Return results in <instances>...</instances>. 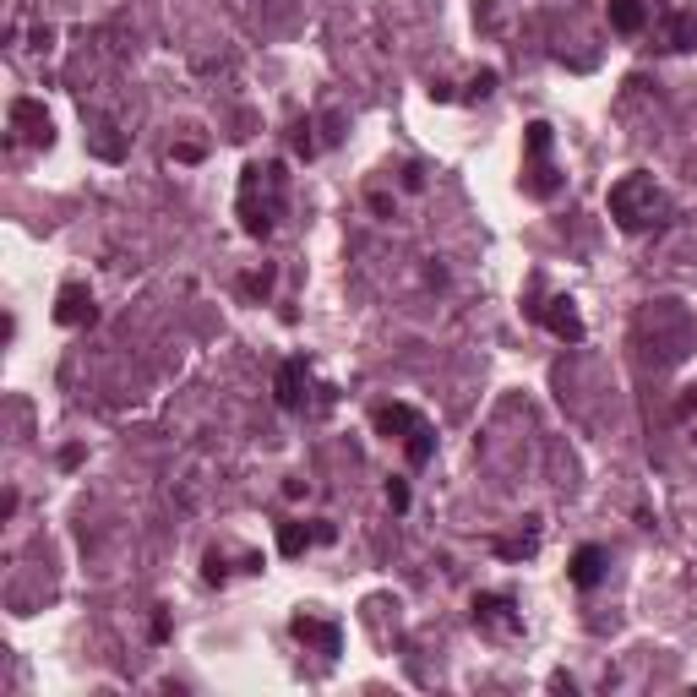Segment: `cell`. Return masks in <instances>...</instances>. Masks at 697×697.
Segmentation results:
<instances>
[{"label":"cell","mask_w":697,"mask_h":697,"mask_svg":"<svg viewBox=\"0 0 697 697\" xmlns=\"http://www.w3.org/2000/svg\"><path fill=\"white\" fill-rule=\"evenodd\" d=\"M202 578H207V583H224V555H218V550H207V562H202Z\"/></svg>","instance_id":"21"},{"label":"cell","mask_w":697,"mask_h":697,"mask_svg":"<svg viewBox=\"0 0 697 697\" xmlns=\"http://www.w3.org/2000/svg\"><path fill=\"white\" fill-rule=\"evenodd\" d=\"M659 213H665V197L654 191V180L637 170V175H621L616 186H610V218L621 224V229H648V224H659Z\"/></svg>","instance_id":"2"},{"label":"cell","mask_w":697,"mask_h":697,"mask_svg":"<svg viewBox=\"0 0 697 697\" xmlns=\"http://www.w3.org/2000/svg\"><path fill=\"white\" fill-rule=\"evenodd\" d=\"M643 23H648L643 0H610V28L616 33H643Z\"/></svg>","instance_id":"13"},{"label":"cell","mask_w":697,"mask_h":697,"mask_svg":"<svg viewBox=\"0 0 697 697\" xmlns=\"http://www.w3.org/2000/svg\"><path fill=\"white\" fill-rule=\"evenodd\" d=\"M289 632H295L300 643H311L316 654H338V627H333V621H316V616H295V621H289Z\"/></svg>","instance_id":"11"},{"label":"cell","mask_w":697,"mask_h":697,"mask_svg":"<svg viewBox=\"0 0 697 697\" xmlns=\"http://www.w3.org/2000/svg\"><path fill=\"white\" fill-rule=\"evenodd\" d=\"M267 289H272V267H261V272L245 278V295H267Z\"/></svg>","instance_id":"19"},{"label":"cell","mask_w":697,"mask_h":697,"mask_svg":"<svg viewBox=\"0 0 697 697\" xmlns=\"http://www.w3.org/2000/svg\"><path fill=\"white\" fill-rule=\"evenodd\" d=\"M316 545V528H306V523H278V555H306Z\"/></svg>","instance_id":"12"},{"label":"cell","mask_w":697,"mask_h":697,"mask_svg":"<svg viewBox=\"0 0 697 697\" xmlns=\"http://www.w3.org/2000/svg\"><path fill=\"white\" fill-rule=\"evenodd\" d=\"M98 311H93V295L82 289V284H66L60 295H55V322L60 327H87Z\"/></svg>","instance_id":"8"},{"label":"cell","mask_w":697,"mask_h":697,"mask_svg":"<svg viewBox=\"0 0 697 697\" xmlns=\"http://www.w3.org/2000/svg\"><path fill=\"white\" fill-rule=\"evenodd\" d=\"M523 191H528V197H539V202H550L555 191H562V175L550 170V159H545V153H528V170H523Z\"/></svg>","instance_id":"10"},{"label":"cell","mask_w":697,"mask_h":697,"mask_svg":"<svg viewBox=\"0 0 697 697\" xmlns=\"http://www.w3.org/2000/svg\"><path fill=\"white\" fill-rule=\"evenodd\" d=\"M496 93V71H474L469 77V98H491Z\"/></svg>","instance_id":"17"},{"label":"cell","mask_w":697,"mask_h":697,"mask_svg":"<svg viewBox=\"0 0 697 697\" xmlns=\"http://www.w3.org/2000/svg\"><path fill=\"white\" fill-rule=\"evenodd\" d=\"M387 507L392 512H408V485L403 480H387Z\"/></svg>","instance_id":"18"},{"label":"cell","mask_w":697,"mask_h":697,"mask_svg":"<svg viewBox=\"0 0 697 697\" xmlns=\"http://www.w3.org/2000/svg\"><path fill=\"white\" fill-rule=\"evenodd\" d=\"M534 322H545L562 344H583V316H578V306H573L567 295H555V300L534 306Z\"/></svg>","instance_id":"4"},{"label":"cell","mask_w":697,"mask_h":697,"mask_svg":"<svg viewBox=\"0 0 697 697\" xmlns=\"http://www.w3.org/2000/svg\"><path fill=\"white\" fill-rule=\"evenodd\" d=\"M567 578H573L578 589H600V578H605V550H600V545H578Z\"/></svg>","instance_id":"9"},{"label":"cell","mask_w":697,"mask_h":697,"mask_svg":"<svg viewBox=\"0 0 697 697\" xmlns=\"http://www.w3.org/2000/svg\"><path fill=\"white\" fill-rule=\"evenodd\" d=\"M306 387H311V365L295 354V360H284L278 365V376H272V398H278V408H306Z\"/></svg>","instance_id":"5"},{"label":"cell","mask_w":697,"mask_h":697,"mask_svg":"<svg viewBox=\"0 0 697 697\" xmlns=\"http://www.w3.org/2000/svg\"><path fill=\"white\" fill-rule=\"evenodd\" d=\"M539 550V518H534V528L528 534H512V539H496V555L501 562H528V555Z\"/></svg>","instance_id":"14"},{"label":"cell","mask_w":697,"mask_h":697,"mask_svg":"<svg viewBox=\"0 0 697 697\" xmlns=\"http://www.w3.org/2000/svg\"><path fill=\"white\" fill-rule=\"evenodd\" d=\"M550 136H555V131H550L545 120H528V125H523V153H550Z\"/></svg>","instance_id":"16"},{"label":"cell","mask_w":697,"mask_h":697,"mask_svg":"<svg viewBox=\"0 0 697 697\" xmlns=\"http://www.w3.org/2000/svg\"><path fill=\"white\" fill-rule=\"evenodd\" d=\"M295 153H300V159H311V153H316V142H311V125H306V120L295 125Z\"/></svg>","instance_id":"20"},{"label":"cell","mask_w":697,"mask_h":697,"mask_svg":"<svg viewBox=\"0 0 697 697\" xmlns=\"http://www.w3.org/2000/svg\"><path fill=\"white\" fill-rule=\"evenodd\" d=\"M376 431H381L387 442H408V436L426 431V420H420L408 403H381V408H376Z\"/></svg>","instance_id":"6"},{"label":"cell","mask_w":697,"mask_h":697,"mask_svg":"<svg viewBox=\"0 0 697 697\" xmlns=\"http://www.w3.org/2000/svg\"><path fill=\"white\" fill-rule=\"evenodd\" d=\"M665 33H670V50H692V44H697V23H692V17H670Z\"/></svg>","instance_id":"15"},{"label":"cell","mask_w":697,"mask_h":697,"mask_svg":"<svg viewBox=\"0 0 697 697\" xmlns=\"http://www.w3.org/2000/svg\"><path fill=\"white\" fill-rule=\"evenodd\" d=\"M175 159H180V164H197V159H202V148H197V142H186V148H175Z\"/></svg>","instance_id":"23"},{"label":"cell","mask_w":697,"mask_h":697,"mask_svg":"<svg viewBox=\"0 0 697 697\" xmlns=\"http://www.w3.org/2000/svg\"><path fill=\"white\" fill-rule=\"evenodd\" d=\"M278 186H284V164H245L240 175V229L251 240L272 234V213H278Z\"/></svg>","instance_id":"1"},{"label":"cell","mask_w":697,"mask_h":697,"mask_svg":"<svg viewBox=\"0 0 697 697\" xmlns=\"http://www.w3.org/2000/svg\"><path fill=\"white\" fill-rule=\"evenodd\" d=\"M403 186L420 191V186H426V170H420V164H403Z\"/></svg>","instance_id":"22"},{"label":"cell","mask_w":697,"mask_h":697,"mask_svg":"<svg viewBox=\"0 0 697 697\" xmlns=\"http://www.w3.org/2000/svg\"><path fill=\"white\" fill-rule=\"evenodd\" d=\"M12 131H17V142H28V148H50V142H55L50 109H44L39 98H17V104H12Z\"/></svg>","instance_id":"3"},{"label":"cell","mask_w":697,"mask_h":697,"mask_svg":"<svg viewBox=\"0 0 697 697\" xmlns=\"http://www.w3.org/2000/svg\"><path fill=\"white\" fill-rule=\"evenodd\" d=\"M474 621L480 627H496V632H518V605H512V594H474Z\"/></svg>","instance_id":"7"}]
</instances>
